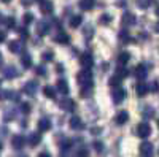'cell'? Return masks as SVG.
<instances>
[{
	"instance_id": "38",
	"label": "cell",
	"mask_w": 159,
	"mask_h": 157,
	"mask_svg": "<svg viewBox=\"0 0 159 157\" xmlns=\"http://www.w3.org/2000/svg\"><path fill=\"white\" fill-rule=\"evenodd\" d=\"M35 72H37L38 76H45V75H46V70H45L43 65H38V67H35Z\"/></svg>"
},
{
	"instance_id": "13",
	"label": "cell",
	"mask_w": 159,
	"mask_h": 157,
	"mask_svg": "<svg viewBox=\"0 0 159 157\" xmlns=\"http://www.w3.org/2000/svg\"><path fill=\"white\" fill-rule=\"evenodd\" d=\"M54 41L56 43H61V45H67V43H70V37L65 33V32H57L56 37H54Z\"/></svg>"
},
{
	"instance_id": "6",
	"label": "cell",
	"mask_w": 159,
	"mask_h": 157,
	"mask_svg": "<svg viewBox=\"0 0 159 157\" xmlns=\"http://www.w3.org/2000/svg\"><path fill=\"white\" fill-rule=\"evenodd\" d=\"M126 97H127V92H126L124 89L116 87V89L113 90V102H115V103H121Z\"/></svg>"
},
{
	"instance_id": "9",
	"label": "cell",
	"mask_w": 159,
	"mask_h": 157,
	"mask_svg": "<svg viewBox=\"0 0 159 157\" xmlns=\"http://www.w3.org/2000/svg\"><path fill=\"white\" fill-rule=\"evenodd\" d=\"M129 121V113L127 111H119L118 114H116V117H115V122L118 124V125H124L126 122Z\"/></svg>"
},
{
	"instance_id": "19",
	"label": "cell",
	"mask_w": 159,
	"mask_h": 157,
	"mask_svg": "<svg viewBox=\"0 0 159 157\" xmlns=\"http://www.w3.org/2000/svg\"><path fill=\"white\" fill-rule=\"evenodd\" d=\"M19 73H18V70L13 67V65H10V67H7L5 68V73H3V76L7 78V80H15V78L18 76Z\"/></svg>"
},
{
	"instance_id": "11",
	"label": "cell",
	"mask_w": 159,
	"mask_h": 157,
	"mask_svg": "<svg viewBox=\"0 0 159 157\" xmlns=\"http://www.w3.org/2000/svg\"><path fill=\"white\" fill-rule=\"evenodd\" d=\"M52 8H54V5H52L51 0H43L42 5H40V11H42L43 15H51Z\"/></svg>"
},
{
	"instance_id": "14",
	"label": "cell",
	"mask_w": 159,
	"mask_h": 157,
	"mask_svg": "<svg viewBox=\"0 0 159 157\" xmlns=\"http://www.w3.org/2000/svg\"><path fill=\"white\" fill-rule=\"evenodd\" d=\"M37 83L35 81H29L27 84H25L24 87H22V90H24V94H27V95H34L35 92H37Z\"/></svg>"
},
{
	"instance_id": "27",
	"label": "cell",
	"mask_w": 159,
	"mask_h": 157,
	"mask_svg": "<svg viewBox=\"0 0 159 157\" xmlns=\"http://www.w3.org/2000/svg\"><path fill=\"white\" fill-rule=\"evenodd\" d=\"M21 63H22L24 68H30V67H32V57H30L29 54H24L22 59H21Z\"/></svg>"
},
{
	"instance_id": "12",
	"label": "cell",
	"mask_w": 159,
	"mask_h": 157,
	"mask_svg": "<svg viewBox=\"0 0 159 157\" xmlns=\"http://www.w3.org/2000/svg\"><path fill=\"white\" fill-rule=\"evenodd\" d=\"M24 143H25V140H24L22 135H15V137L11 138V146L15 148V149H22Z\"/></svg>"
},
{
	"instance_id": "15",
	"label": "cell",
	"mask_w": 159,
	"mask_h": 157,
	"mask_svg": "<svg viewBox=\"0 0 159 157\" xmlns=\"http://www.w3.org/2000/svg\"><path fill=\"white\" fill-rule=\"evenodd\" d=\"M49 129H51V121L48 117H42V119L38 121V130L40 132H48Z\"/></svg>"
},
{
	"instance_id": "39",
	"label": "cell",
	"mask_w": 159,
	"mask_h": 157,
	"mask_svg": "<svg viewBox=\"0 0 159 157\" xmlns=\"http://www.w3.org/2000/svg\"><path fill=\"white\" fill-rule=\"evenodd\" d=\"M94 148H96L97 152H102V151H103V145H102L100 141H94Z\"/></svg>"
},
{
	"instance_id": "5",
	"label": "cell",
	"mask_w": 159,
	"mask_h": 157,
	"mask_svg": "<svg viewBox=\"0 0 159 157\" xmlns=\"http://www.w3.org/2000/svg\"><path fill=\"white\" fill-rule=\"evenodd\" d=\"M140 154L142 157H151L153 154V145L150 141H143L142 145H140Z\"/></svg>"
},
{
	"instance_id": "30",
	"label": "cell",
	"mask_w": 159,
	"mask_h": 157,
	"mask_svg": "<svg viewBox=\"0 0 159 157\" xmlns=\"http://www.w3.org/2000/svg\"><path fill=\"white\" fill-rule=\"evenodd\" d=\"M108 84H110V87L116 89V87H119V84H121V80H119L118 76H111L110 81H108Z\"/></svg>"
},
{
	"instance_id": "48",
	"label": "cell",
	"mask_w": 159,
	"mask_h": 157,
	"mask_svg": "<svg viewBox=\"0 0 159 157\" xmlns=\"http://www.w3.org/2000/svg\"><path fill=\"white\" fill-rule=\"evenodd\" d=\"M0 62H2V54H0Z\"/></svg>"
},
{
	"instance_id": "36",
	"label": "cell",
	"mask_w": 159,
	"mask_h": 157,
	"mask_svg": "<svg viewBox=\"0 0 159 157\" xmlns=\"http://www.w3.org/2000/svg\"><path fill=\"white\" fill-rule=\"evenodd\" d=\"M75 157H89V152H88L86 148H81V149H78V152H76Z\"/></svg>"
},
{
	"instance_id": "8",
	"label": "cell",
	"mask_w": 159,
	"mask_h": 157,
	"mask_svg": "<svg viewBox=\"0 0 159 157\" xmlns=\"http://www.w3.org/2000/svg\"><path fill=\"white\" fill-rule=\"evenodd\" d=\"M69 124H70V129H72V130H83V129H84V124H83V121L80 119L78 116H73L72 119L69 121Z\"/></svg>"
},
{
	"instance_id": "45",
	"label": "cell",
	"mask_w": 159,
	"mask_h": 157,
	"mask_svg": "<svg viewBox=\"0 0 159 157\" xmlns=\"http://www.w3.org/2000/svg\"><path fill=\"white\" fill-rule=\"evenodd\" d=\"M5 22V16L2 15V13H0V24H3Z\"/></svg>"
},
{
	"instance_id": "50",
	"label": "cell",
	"mask_w": 159,
	"mask_h": 157,
	"mask_svg": "<svg viewBox=\"0 0 159 157\" xmlns=\"http://www.w3.org/2000/svg\"><path fill=\"white\" fill-rule=\"evenodd\" d=\"M0 84H2V81H0Z\"/></svg>"
},
{
	"instance_id": "2",
	"label": "cell",
	"mask_w": 159,
	"mask_h": 157,
	"mask_svg": "<svg viewBox=\"0 0 159 157\" xmlns=\"http://www.w3.org/2000/svg\"><path fill=\"white\" fill-rule=\"evenodd\" d=\"M137 135L140 138H148L151 135V125L147 124V122H140L137 125Z\"/></svg>"
},
{
	"instance_id": "41",
	"label": "cell",
	"mask_w": 159,
	"mask_h": 157,
	"mask_svg": "<svg viewBox=\"0 0 159 157\" xmlns=\"http://www.w3.org/2000/svg\"><path fill=\"white\" fill-rule=\"evenodd\" d=\"M21 3H22L24 7H29V5L34 3V0H21Z\"/></svg>"
},
{
	"instance_id": "43",
	"label": "cell",
	"mask_w": 159,
	"mask_h": 157,
	"mask_svg": "<svg viewBox=\"0 0 159 157\" xmlns=\"http://www.w3.org/2000/svg\"><path fill=\"white\" fill-rule=\"evenodd\" d=\"M5 38H7V37H5V32H0V43H3Z\"/></svg>"
},
{
	"instance_id": "33",
	"label": "cell",
	"mask_w": 159,
	"mask_h": 157,
	"mask_svg": "<svg viewBox=\"0 0 159 157\" xmlns=\"http://www.w3.org/2000/svg\"><path fill=\"white\" fill-rule=\"evenodd\" d=\"M30 110H32V107H30V103H27V102H24V103H21V111H22L24 114H29V113H30Z\"/></svg>"
},
{
	"instance_id": "28",
	"label": "cell",
	"mask_w": 159,
	"mask_h": 157,
	"mask_svg": "<svg viewBox=\"0 0 159 157\" xmlns=\"http://www.w3.org/2000/svg\"><path fill=\"white\" fill-rule=\"evenodd\" d=\"M119 40L124 41V43H130L132 38H130V35H129L127 30H121V32H119Z\"/></svg>"
},
{
	"instance_id": "25",
	"label": "cell",
	"mask_w": 159,
	"mask_h": 157,
	"mask_svg": "<svg viewBox=\"0 0 159 157\" xmlns=\"http://www.w3.org/2000/svg\"><path fill=\"white\" fill-rule=\"evenodd\" d=\"M40 141H42V135H40V133H32L29 137V145L30 146H37Z\"/></svg>"
},
{
	"instance_id": "7",
	"label": "cell",
	"mask_w": 159,
	"mask_h": 157,
	"mask_svg": "<svg viewBox=\"0 0 159 157\" xmlns=\"http://www.w3.org/2000/svg\"><path fill=\"white\" fill-rule=\"evenodd\" d=\"M148 75V67L145 63H139L137 67H135V76H137V80H145Z\"/></svg>"
},
{
	"instance_id": "1",
	"label": "cell",
	"mask_w": 159,
	"mask_h": 157,
	"mask_svg": "<svg viewBox=\"0 0 159 157\" xmlns=\"http://www.w3.org/2000/svg\"><path fill=\"white\" fill-rule=\"evenodd\" d=\"M76 80L81 86H86V87H91L92 86V73L89 70H81L78 75H76Z\"/></svg>"
},
{
	"instance_id": "24",
	"label": "cell",
	"mask_w": 159,
	"mask_h": 157,
	"mask_svg": "<svg viewBox=\"0 0 159 157\" xmlns=\"http://www.w3.org/2000/svg\"><path fill=\"white\" fill-rule=\"evenodd\" d=\"M8 49H10V52H13V54H18V52L21 51V45H19V41H10V45H8Z\"/></svg>"
},
{
	"instance_id": "21",
	"label": "cell",
	"mask_w": 159,
	"mask_h": 157,
	"mask_svg": "<svg viewBox=\"0 0 159 157\" xmlns=\"http://www.w3.org/2000/svg\"><path fill=\"white\" fill-rule=\"evenodd\" d=\"M81 22H83V18L80 16V15H76V16H72L70 18V27L72 29H76V27H80V25H81Z\"/></svg>"
},
{
	"instance_id": "44",
	"label": "cell",
	"mask_w": 159,
	"mask_h": 157,
	"mask_svg": "<svg viewBox=\"0 0 159 157\" xmlns=\"http://www.w3.org/2000/svg\"><path fill=\"white\" fill-rule=\"evenodd\" d=\"M38 157H51V154H49V152H40Z\"/></svg>"
},
{
	"instance_id": "31",
	"label": "cell",
	"mask_w": 159,
	"mask_h": 157,
	"mask_svg": "<svg viewBox=\"0 0 159 157\" xmlns=\"http://www.w3.org/2000/svg\"><path fill=\"white\" fill-rule=\"evenodd\" d=\"M115 76H118L119 80H123V78H126V76H127V70H126V68H123L121 65H119V67L116 68V75H115Z\"/></svg>"
},
{
	"instance_id": "34",
	"label": "cell",
	"mask_w": 159,
	"mask_h": 157,
	"mask_svg": "<svg viewBox=\"0 0 159 157\" xmlns=\"http://www.w3.org/2000/svg\"><path fill=\"white\" fill-rule=\"evenodd\" d=\"M137 5L140 8H148L151 5V0H137Z\"/></svg>"
},
{
	"instance_id": "40",
	"label": "cell",
	"mask_w": 159,
	"mask_h": 157,
	"mask_svg": "<svg viewBox=\"0 0 159 157\" xmlns=\"http://www.w3.org/2000/svg\"><path fill=\"white\" fill-rule=\"evenodd\" d=\"M18 32H19V35L24 37V38H27V37H29V33H27V30H25V29H19Z\"/></svg>"
},
{
	"instance_id": "37",
	"label": "cell",
	"mask_w": 159,
	"mask_h": 157,
	"mask_svg": "<svg viewBox=\"0 0 159 157\" xmlns=\"http://www.w3.org/2000/svg\"><path fill=\"white\" fill-rule=\"evenodd\" d=\"M5 24H7L8 29H15V25H16L15 24V18H7L5 19Z\"/></svg>"
},
{
	"instance_id": "32",
	"label": "cell",
	"mask_w": 159,
	"mask_h": 157,
	"mask_svg": "<svg viewBox=\"0 0 159 157\" xmlns=\"http://www.w3.org/2000/svg\"><path fill=\"white\" fill-rule=\"evenodd\" d=\"M22 22H24L25 25L32 24V22H34V15H30V13H25V15H24V18H22Z\"/></svg>"
},
{
	"instance_id": "26",
	"label": "cell",
	"mask_w": 159,
	"mask_h": 157,
	"mask_svg": "<svg viewBox=\"0 0 159 157\" xmlns=\"http://www.w3.org/2000/svg\"><path fill=\"white\" fill-rule=\"evenodd\" d=\"M129 59H130L129 52H121V54H119V57H118V63L123 67V65H126V63L129 62Z\"/></svg>"
},
{
	"instance_id": "49",
	"label": "cell",
	"mask_w": 159,
	"mask_h": 157,
	"mask_svg": "<svg viewBox=\"0 0 159 157\" xmlns=\"http://www.w3.org/2000/svg\"><path fill=\"white\" fill-rule=\"evenodd\" d=\"M0 149H2V143H0Z\"/></svg>"
},
{
	"instance_id": "4",
	"label": "cell",
	"mask_w": 159,
	"mask_h": 157,
	"mask_svg": "<svg viewBox=\"0 0 159 157\" xmlns=\"http://www.w3.org/2000/svg\"><path fill=\"white\" fill-rule=\"evenodd\" d=\"M59 105H61V108L64 111H70V113L76 108V103L73 102V98H62Z\"/></svg>"
},
{
	"instance_id": "29",
	"label": "cell",
	"mask_w": 159,
	"mask_h": 157,
	"mask_svg": "<svg viewBox=\"0 0 159 157\" xmlns=\"http://www.w3.org/2000/svg\"><path fill=\"white\" fill-rule=\"evenodd\" d=\"M52 59H54V54H52V51H46V52H43V54H42V60H43V63H46V62H52Z\"/></svg>"
},
{
	"instance_id": "42",
	"label": "cell",
	"mask_w": 159,
	"mask_h": 157,
	"mask_svg": "<svg viewBox=\"0 0 159 157\" xmlns=\"http://www.w3.org/2000/svg\"><path fill=\"white\" fill-rule=\"evenodd\" d=\"M151 90H153V92H157V81H154L151 84Z\"/></svg>"
},
{
	"instance_id": "22",
	"label": "cell",
	"mask_w": 159,
	"mask_h": 157,
	"mask_svg": "<svg viewBox=\"0 0 159 157\" xmlns=\"http://www.w3.org/2000/svg\"><path fill=\"white\" fill-rule=\"evenodd\" d=\"M43 94L48 97V98H56V89L52 86H45L43 87Z\"/></svg>"
},
{
	"instance_id": "17",
	"label": "cell",
	"mask_w": 159,
	"mask_h": 157,
	"mask_svg": "<svg viewBox=\"0 0 159 157\" xmlns=\"http://www.w3.org/2000/svg\"><path fill=\"white\" fill-rule=\"evenodd\" d=\"M56 89L59 90L61 94H64V95H67V94H69V90H70L67 81H64V80H59V81L56 83Z\"/></svg>"
},
{
	"instance_id": "46",
	"label": "cell",
	"mask_w": 159,
	"mask_h": 157,
	"mask_svg": "<svg viewBox=\"0 0 159 157\" xmlns=\"http://www.w3.org/2000/svg\"><path fill=\"white\" fill-rule=\"evenodd\" d=\"M0 2H3V3H10L11 0H0Z\"/></svg>"
},
{
	"instance_id": "3",
	"label": "cell",
	"mask_w": 159,
	"mask_h": 157,
	"mask_svg": "<svg viewBox=\"0 0 159 157\" xmlns=\"http://www.w3.org/2000/svg\"><path fill=\"white\" fill-rule=\"evenodd\" d=\"M80 63H81V67L89 70L92 65H94V60H92V56L89 52H84V54H81V57H80Z\"/></svg>"
},
{
	"instance_id": "35",
	"label": "cell",
	"mask_w": 159,
	"mask_h": 157,
	"mask_svg": "<svg viewBox=\"0 0 159 157\" xmlns=\"http://www.w3.org/2000/svg\"><path fill=\"white\" fill-rule=\"evenodd\" d=\"M100 22H102L103 25L110 24V22H111V16H110V15H102V16H100Z\"/></svg>"
},
{
	"instance_id": "16",
	"label": "cell",
	"mask_w": 159,
	"mask_h": 157,
	"mask_svg": "<svg viewBox=\"0 0 159 157\" xmlns=\"http://www.w3.org/2000/svg\"><path fill=\"white\" fill-rule=\"evenodd\" d=\"M80 8H81L83 11H91L92 8H94L96 5V0H80Z\"/></svg>"
},
{
	"instance_id": "47",
	"label": "cell",
	"mask_w": 159,
	"mask_h": 157,
	"mask_svg": "<svg viewBox=\"0 0 159 157\" xmlns=\"http://www.w3.org/2000/svg\"><path fill=\"white\" fill-rule=\"evenodd\" d=\"M34 2H35V0H34ZM37 2H43V0H37Z\"/></svg>"
},
{
	"instance_id": "18",
	"label": "cell",
	"mask_w": 159,
	"mask_h": 157,
	"mask_svg": "<svg viewBox=\"0 0 159 157\" xmlns=\"http://www.w3.org/2000/svg\"><path fill=\"white\" fill-rule=\"evenodd\" d=\"M135 92H137V95L145 97V95H147V94L150 92V86H148V84L140 83V84H137V86H135Z\"/></svg>"
},
{
	"instance_id": "23",
	"label": "cell",
	"mask_w": 159,
	"mask_h": 157,
	"mask_svg": "<svg viewBox=\"0 0 159 157\" xmlns=\"http://www.w3.org/2000/svg\"><path fill=\"white\" fill-rule=\"evenodd\" d=\"M16 100V94L11 92V90H3V92H0V100Z\"/></svg>"
},
{
	"instance_id": "20",
	"label": "cell",
	"mask_w": 159,
	"mask_h": 157,
	"mask_svg": "<svg viewBox=\"0 0 159 157\" xmlns=\"http://www.w3.org/2000/svg\"><path fill=\"white\" fill-rule=\"evenodd\" d=\"M123 24L124 25H134L135 22H137V18L132 15V13H124V16H123Z\"/></svg>"
},
{
	"instance_id": "10",
	"label": "cell",
	"mask_w": 159,
	"mask_h": 157,
	"mask_svg": "<svg viewBox=\"0 0 159 157\" xmlns=\"http://www.w3.org/2000/svg\"><path fill=\"white\" fill-rule=\"evenodd\" d=\"M48 30H49V24L46 21H38L37 22V32H38V35L45 37V35H48Z\"/></svg>"
}]
</instances>
